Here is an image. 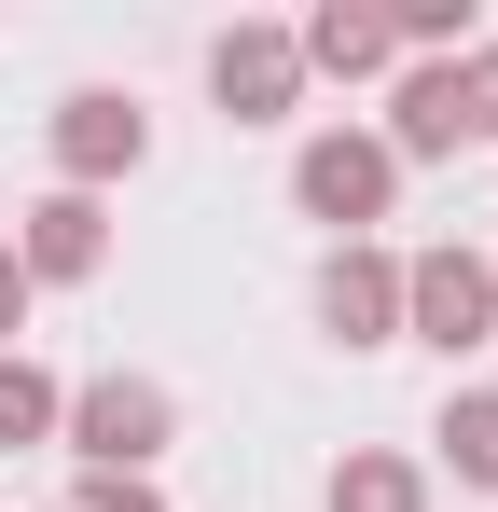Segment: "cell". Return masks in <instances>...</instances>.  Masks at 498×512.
<instances>
[{
  "mask_svg": "<svg viewBox=\"0 0 498 512\" xmlns=\"http://www.w3.org/2000/svg\"><path fill=\"white\" fill-rule=\"evenodd\" d=\"M415 319H429V346H471V319H485V277H471V263H429V277H415Z\"/></svg>",
  "mask_w": 498,
  "mask_h": 512,
  "instance_id": "3",
  "label": "cell"
},
{
  "mask_svg": "<svg viewBox=\"0 0 498 512\" xmlns=\"http://www.w3.org/2000/svg\"><path fill=\"white\" fill-rule=\"evenodd\" d=\"M42 263H56V277L97 263V208H83V194H70V208H42Z\"/></svg>",
  "mask_w": 498,
  "mask_h": 512,
  "instance_id": "7",
  "label": "cell"
},
{
  "mask_svg": "<svg viewBox=\"0 0 498 512\" xmlns=\"http://www.w3.org/2000/svg\"><path fill=\"white\" fill-rule=\"evenodd\" d=\"M346 512H402V471H360V485H346Z\"/></svg>",
  "mask_w": 498,
  "mask_h": 512,
  "instance_id": "12",
  "label": "cell"
},
{
  "mask_svg": "<svg viewBox=\"0 0 498 512\" xmlns=\"http://www.w3.org/2000/svg\"><path fill=\"white\" fill-rule=\"evenodd\" d=\"M388 319V277L374 263H332V333H374Z\"/></svg>",
  "mask_w": 498,
  "mask_h": 512,
  "instance_id": "6",
  "label": "cell"
},
{
  "mask_svg": "<svg viewBox=\"0 0 498 512\" xmlns=\"http://www.w3.org/2000/svg\"><path fill=\"white\" fill-rule=\"evenodd\" d=\"M42 416H56V402H42V374H0V443H28Z\"/></svg>",
  "mask_w": 498,
  "mask_h": 512,
  "instance_id": "10",
  "label": "cell"
},
{
  "mask_svg": "<svg viewBox=\"0 0 498 512\" xmlns=\"http://www.w3.org/2000/svg\"><path fill=\"white\" fill-rule=\"evenodd\" d=\"M443 443H457V457H471V471L498 485V402H457V429H443Z\"/></svg>",
  "mask_w": 498,
  "mask_h": 512,
  "instance_id": "9",
  "label": "cell"
},
{
  "mask_svg": "<svg viewBox=\"0 0 498 512\" xmlns=\"http://www.w3.org/2000/svg\"><path fill=\"white\" fill-rule=\"evenodd\" d=\"M374 194H388V153H360V139H319V153H305V208H319V222H360Z\"/></svg>",
  "mask_w": 498,
  "mask_h": 512,
  "instance_id": "1",
  "label": "cell"
},
{
  "mask_svg": "<svg viewBox=\"0 0 498 512\" xmlns=\"http://www.w3.org/2000/svg\"><path fill=\"white\" fill-rule=\"evenodd\" d=\"M70 167H139V111L125 97H70Z\"/></svg>",
  "mask_w": 498,
  "mask_h": 512,
  "instance_id": "4",
  "label": "cell"
},
{
  "mask_svg": "<svg viewBox=\"0 0 498 512\" xmlns=\"http://www.w3.org/2000/svg\"><path fill=\"white\" fill-rule=\"evenodd\" d=\"M153 429H166L153 388H97L83 402V457H153Z\"/></svg>",
  "mask_w": 498,
  "mask_h": 512,
  "instance_id": "2",
  "label": "cell"
},
{
  "mask_svg": "<svg viewBox=\"0 0 498 512\" xmlns=\"http://www.w3.org/2000/svg\"><path fill=\"white\" fill-rule=\"evenodd\" d=\"M319 56H332V70H374L388 28H374V14H319Z\"/></svg>",
  "mask_w": 498,
  "mask_h": 512,
  "instance_id": "8",
  "label": "cell"
},
{
  "mask_svg": "<svg viewBox=\"0 0 498 512\" xmlns=\"http://www.w3.org/2000/svg\"><path fill=\"white\" fill-rule=\"evenodd\" d=\"M457 125H471V139H498V56L471 70V84H457Z\"/></svg>",
  "mask_w": 498,
  "mask_h": 512,
  "instance_id": "11",
  "label": "cell"
},
{
  "mask_svg": "<svg viewBox=\"0 0 498 512\" xmlns=\"http://www.w3.org/2000/svg\"><path fill=\"white\" fill-rule=\"evenodd\" d=\"M222 97L236 111H277L291 97V42H222Z\"/></svg>",
  "mask_w": 498,
  "mask_h": 512,
  "instance_id": "5",
  "label": "cell"
},
{
  "mask_svg": "<svg viewBox=\"0 0 498 512\" xmlns=\"http://www.w3.org/2000/svg\"><path fill=\"white\" fill-rule=\"evenodd\" d=\"M83 512H153V499H139V485H125V499H111V485H97V499H83Z\"/></svg>",
  "mask_w": 498,
  "mask_h": 512,
  "instance_id": "13",
  "label": "cell"
},
{
  "mask_svg": "<svg viewBox=\"0 0 498 512\" xmlns=\"http://www.w3.org/2000/svg\"><path fill=\"white\" fill-rule=\"evenodd\" d=\"M0 319H14V263H0Z\"/></svg>",
  "mask_w": 498,
  "mask_h": 512,
  "instance_id": "14",
  "label": "cell"
}]
</instances>
